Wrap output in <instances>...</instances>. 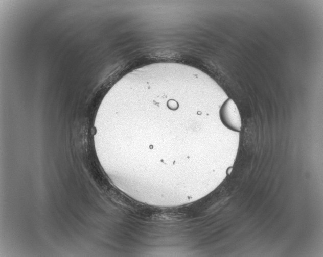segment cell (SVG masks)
Listing matches in <instances>:
<instances>
[{"label": "cell", "instance_id": "6da1fadb", "mask_svg": "<svg viewBox=\"0 0 323 257\" xmlns=\"http://www.w3.org/2000/svg\"><path fill=\"white\" fill-rule=\"evenodd\" d=\"M219 117L222 123L229 130L238 133L241 131L240 113L232 99L228 98L223 103L219 110Z\"/></svg>", "mask_w": 323, "mask_h": 257}]
</instances>
